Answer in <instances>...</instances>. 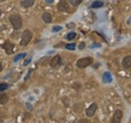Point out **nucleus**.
<instances>
[{
	"mask_svg": "<svg viewBox=\"0 0 131 123\" xmlns=\"http://www.w3.org/2000/svg\"><path fill=\"white\" fill-rule=\"evenodd\" d=\"M30 61H31V57H29L28 59H26V60L24 61V63H23V66H27V65H28Z\"/></svg>",
	"mask_w": 131,
	"mask_h": 123,
	"instance_id": "nucleus-21",
	"label": "nucleus"
},
{
	"mask_svg": "<svg viewBox=\"0 0 131 123\" xmlns=\"http://www.w3.org/2000/svg\"><path fill=\"white\" fill-rule=\"evenodd\" d=\"M57 8H58V10H59V11H61V12L68 11V10H69V4L67 3V1H66V0H62V1H60V2L58 3Z\"/></svg>",
	"mask_w": 131,
	"mask_h": 123,
	"instance_id": "nucleus-7",
	"label": "nucleus"
},
{
	"mask_svg": "<svg viewBox=\"0 0 131 123\" xmlns=\"http://www.w3.org/2000/svg\"><path fill=\"white\" fill-rule=\"evenodd\" d=\"M33 3H34V0H22L20 4H21V6H23V7L27 8V7L32 6Z\"/></svg>",
	"mask_w": 131,
	"mask_h": 123,
	"instance_id": "nucleus-13",
	"label": "nucleus"
},
{
	"mask_svg": "<svg viewBox=\"0 0 131 123\" xmlns=\"http://www.w3.org/2000/svg\"><path fill=\"white\" fill-rule=\"evenodd\" d=\"M74 26H75V24H74L73 22H71V23H69V24L67 25V27H68V28H72V27H74Z\"/></svg>",
	"mask_w": 131,
	"mask_h": 123,
	"instance_id": "nucleus-24",
	"label": "nucleus"
},
{
	"mask_svg": "<svg viewBox=\"0 0 131 123\" xmlns=\"http://www.w3.org/2000/svg\"><path fill=\"white\" fill-rule=\"evenodd\" d=\"M7 102H8V96L6 94H4V93H1L0 94V104L4 105Z\"/></svg>",
	"mask_w": 131,
	"mask_h": 123,
	"instance_id": "nucleus-14",
	"label": "nucleus"
},
{
	"mask_svg": "<svg viewBox=\"0 0 131 123\" xmlns=\"http://www.w3.org/2000/svg\"><path fill=\"white\" fill-rule=\"evenodd\" d=\"M49 65H50V67H51V68H54V69H57V68L61 67V65H62V58H61L59 55L54 56V57L50 60Z\"/></svg>",
	"mask_w": 131,
	"mask_h": 123,
	"instance_id": "nucleus-4",
	"label": "nucleus"
},
{
	"mask_svg": "<svg viewBox=\"0 0 131 123\" xmlns=\"http://www.w3.org/2000/svg\"><path fill=\"white\" fill-rule=\"evenodd\" d=\"M96 110H97V104H96V103H92L90 107L87 108V110H86V115H87L88 117H92V116L95 114Z\"/></svg>",
	"mask_w": 131,
	"mask_h": 123,
	"instance_id": "nucleus-8",
	"label": "nucleus"
},
{
	"mask_svg": "<svg viewBox=\"0 0 131 123\" xmlns=\"http://www.w3.org/2000/svg\"><path fill=\"white\" fill-rule=\"evenodd\" d=\"M62 28H63L62 26H53V27H52V31H54V32H56V31H60V30H62Z\"/></svg>",
	"mask_w": 131,
	"mask_h": 123,
	"instance_id": "nucleus-20",
	"label": "nucleus"
},
{
	"mask_svg": "<svg viewBox=\"0 0 131 123\" xmlns=\"http://www.w3.org/2000/svg\"><path fill=\"white\" fill-rule=\"evenodd\" d=\"M78 123H91L88 119H81V120H79Z\"/></svg>",
	"mask_w": 131,
	"mask_h": 123,
	"instance_id": "nucleus-22",
	"label": "nucleus"
},
{
	"mask_svg": "<svg viewBox=\"0 0 131 123\" xmlns=\"http://www.w3.org/2000/svg\"><path fill=\"white\" fill-rule=\"evenodd\" d=\"M2 71V65H1V63H0V72Z\"/></svg>",
	"mask_w": 131,
	"mask_h": 123,
	"instance_id": "nucleus-27",
	"label": "nucleus"
},
{
	"mask_svg": "<svg viewBox=\"0 0 131 123\" xmlns=\"http://www.w3.org/2000/svg\"><path fill=\"white\" fill-rule=\"evenodd\" d=\"M127 22H128L129 24H131V17H130V18H129V19H128V21H127Z\"/></svg>",
	"mask_w": 131,
	"mask_h": 123,
	"instance_id": "nucleus-26",
	"label": "nucleus"
},
{
	"mask_svg": "<svg viewBox=\"0 0 131 123\" xmlns=\"http://www.w3.org/2000/svg\"><path fill=\"white\" fill-rule=\"evenodd\" d=\"M123 118V112L121 110H116L111 119V123H120Z\"/></svg>",
	"mask_w": 131,
	"mask_h": 123,
	"instance_id": "nucleus-5",
	"label": "nucleus"
},
{
	"mask_svg": "<svg viewBox=\"0 0 131 123\" xmlns=\"http://www.w3.org/2000/svg\"><path fill=\"white\" fill-rule=\"evenodd\" d=\"M103 82L106 83V84L112 82V76H111V74L109 72H105L103 74Z\"/></svg>",
	"mask_w": 131,
	"mask_h": 123,
	"instance_id": "nucleus-10",
	"label": "nucleus"
},
{
	"mask_svg": "<svg viewBox=\"0 0 131 123\" xmlns=\"http://www.w3.org/2000/svg\"><path fill=\"white\" fill-rule=\"evenodd\" d=\"M93 63V59L92 58H83V59H80L77 61V67L80 68V69H84L90 65H92Z\"/></svg>",
	"mask_w": 131,
	"mask_h": 123,
	"instance_id": "nucleus-3",
	"label": "nucleus"
},
{
	"mask_svg": "<svg viewBox=\"0 0 131 123\" xmlns=\"http://www.w3.org/2000/svg\"><path fill=\"white\" fill-rule=\"evenodd\" d=\"M42 19H43V21H45V22H47V23H50V22L52 21L51 14L49 13V12H45V13L42 14Z\"/></svg>",
	"mask_w": 131,
	"mask_h": 123,
	"instance_id": "nucleus-11",
	"label": "nucleus"
},
{
	"mask_svg": "<svg viewBox=\"0 0 131 123\" xmlns=\"http://www.w3.org/2000/svg\"><path fill=\"white\" fill-rule=\"evenodd\" d=\"M104 5V2L102 0H95L92 4H91V8H100Z\"/></svg>",
	"mask_w": 131,
	"mask_h": 123,
	"instance_id": "nucleus-12",
	"label": "nucleus"
},
{
	"mask_svg": "<svg viewBox=\"0 0 131 123\" xmlns=\"http://www.w3.org/2000/svg\"><path fill=\"white\" fill-rule=\"evenodd\" d=\"M9 21L14 29H19L22 26V18L18 14H11L9 16Z\"/></svg>",
	"mask_w": 131,
	"mask_h": 123,
	"instance_id": "nucleus-1",
	"label": "nucleus"
},
{
	"mask_svg": "<svg viewBox=\"0 0 131 123\" xmlns=\"http://www.w3.org/2000/svg\"><path fill=\"white\" fill-rule=\"evenodd\" d=\"M32 38V32L29 29H25L22 32L21 35V40H20V45L21 46H27L29 44V42Z\"/></svg>",
	"mask_w": 131,
	"mask_h": 123,
	"instance_id": "nucleus-2",
	"label": "nucleus"
},
{
	"mask_svg": "<svg viewBox=\"0 0 131 123\" xmlns=\"http://www.w3.org/2000/svg\"><path fill=\"white\" fill-rule=\"evenodd\" d=\"M85 46H86L85 43H81V44L79 45V49H84V48H85Z\"/></svg>",
	"mask_w": 131,
	"mask_h": 123,
	"instance_id": "nucleus-23",
	"label": "nucleus"
},
{
	"mask_svg": "<svg viewBox=\"0 0 131 123\" xmlns=\"http://www.w3.org/2000/svg\"><path fill=\"white\" fill-rule=\"evenodd\" d=\"M47 3H49V4H50V3H52L53 2V0H45Z\"/></svg>",
	"mask_w": 131,
	"mask_h": 123,
	"instance_id": "nucleus-25",
	"label": "nucleus"
},
{
	"mask_svg": "<svg viewBox=\"0 0 131 123\" xmlns=\"http://www.w3.org/2000/svg\"><path fill=\"white\" fill-rule=\"evenodd\" d=\"M1 14H2V11H1V9H0V16H1Z\"/></svg>",
	"mask_w": 131,
	"mask_h": 123,
	"instance_id": "nucleus-28",
	"label": "nucleus"
},
{
	"mask_svg": "<svg viewBox=\"0 0 131 123\" xmlns=\"http://www.w3.org/2000/svg\"><path fill=\"white\" fill-rule=\"evenodd\" d=\"M25 56H26V54H25V53H22V54H19V55H17L16 57H15V58L13 59V61H19L20 59H22V58H24Z\"/></svg>",
	"mask_w": 131,
	"mask_h": 123,
	"instance_id": "nucleus-18",
	"label": "nucleus"
},
{
	"mask_svg": "<svg viewBox=\"0 0 131 123\" xmlns=\"http://www.w3.org/2000/svg\"><path fill=\"white\" fill-rule=\"evenodd\" d=\"M122 66L124 69H129L131 67V56L125 57L122 61Z\"/></svg>",
	"mask_w": 131,
	"mask_h": 123,
	"instance_id": "nucleus-9",
	"label": "nucleus"
},
{
	"mask_svg": "<svg viewBox=\"0 0 131 123\" xmlns=\"http://www.w3.org/2000/svg\"><path fill=\"white\" fill-rule=\"evenodd\" d=\"M3 48L6 50V54H7V55H11V54H13V52H14V45L11 44L9 40H6L5 44L3 45Z\"/></svg>",
	"mask_w": 131,
	"mask_h": 123,
	"instance_id": "nucleus-6",
	"label": "nucleus"
},
{
	"mask_svg": "<svg viewBox=\"0 0 131 123\" xmlns=\"http://www.w3.org/2000/svg\"><path fill=\"white\" fill-rule=\"evenodd\" d=\"M83 0H69V2L73 5V6H78V5H80L81 3H82Z\"/></svg>",
	"mask_w": 131,
	"mask_h": 123,
	"instance_id": "nucleus-16",
	"label": "nucleus"
},
{
	"mask_svg": "<svg viewBox=\"0 0 131 123\" xmlns=\"http://www.w3.org/2000/svg\"><path fill=\"white\" fill-rule=\"evenodd\" d=\"M66 48L70 49V50H74V49H76V45L75 44H68L66 46Z\"/></svg>",
	"mask_w": 131,
	"mask_h": 123,
	"instance_id": "nucleus-19",
	"label": "nucleus"
},
{
	"mask_svg": "<svg viewBox=\"0 0 131 123\" xmlns=\"http://www.w3.org/2000/svg\"><path fill=\"white\" fill-rule=\"evenodd\" d=\"M76 36H77V33H76V32H70V33L67 34L66 38L69 39V40H72V39H74Z\"/></svg>",
	"mask_w": 131,
	"mask_h": 123,
	"instance_id": "nucleus-15",
	"label": "nucleus"
},
{
	"mask_svg": "<svg viewBox=\"0 0 131 123\" xmlns=\"http://www.w3.org/2000/svg\"><path fill=\"white\" fill-rule=\"evenodd\" d=\"M9 88V85L6 84V83H3V84H0V92H3L5 90H7Z\"/></svg>",
	"mask_w": 131,
	"mask_h": 123,
	"instance_id": "nucleus-17",
	"label": "nucleus"
},
{
	"mask_svg": "<svg viewBox=\"0 0 131 123\" xmlns=\"http://www.w3.org/2000/svg\"><path fill=\"white\" fill-rule=\"evenodd\" d=\"M0 1H4V0H0Z\"/></svg>",
	"mask_w": 131,
	"mask_h": 123,
	"instance_id": "nucleus-29",
	"label": "nucleus"
}]
</instances>
